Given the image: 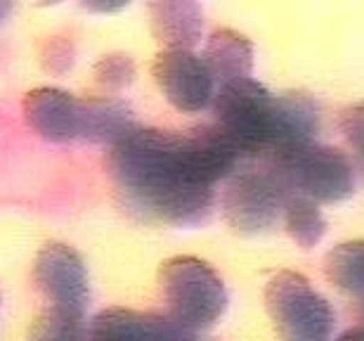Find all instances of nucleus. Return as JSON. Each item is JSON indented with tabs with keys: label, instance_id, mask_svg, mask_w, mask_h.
<instances>
[{
	"label": "nucleus",
	"instance_id": "nucleus-19",
	"mask_svg": "<svg viewBox=\"0 0 364 341\" xmlns=\"http://www.w3.org/2000/svg\"><path fill=\"white\" fill-rule=\"evenodd\" d=\"M341 133H343L346 142L358 152L360 159L364 162V100L348 107L341 114Z\"/></svg>",
	"mask_w": 364,
	"mask_h": 341
},
{
	"label": "nucleus",
	"instance_id": "nucleus-6",
	"mask_svg": "<svg viewBox=\"0 0 364 341\" xmlns=\"http://www.w3.org/2000/svg\"><path fill=\"white\" fill-rule=\"evenodd\" d=\"M223 192V214L232 230L242 235H258L270 230L282 216L289 190L272 169L235 171Z\"/></svg>",
	"mask_w": 364,
	"mask_h": 341
},
{
	"label": "nucleus",
	"instance_id": "nucleus-2",
	"mask_svg": "<svg viewBox=\"0 0 364 341\" xmlns=\"http://www.w3.org/2000/svg\"><path fill=\"white\" fill-rule=\"evenodd\" d=\"M159 287L168 313L192 330H208L228 310V289L206 261L173 256L161 263Z\"/></svg>",
	"mask_w": 364,
	"mask_h": 341
},
{
	"label": "nucleus",
	"instance_id": "nucleus-9",
	"mask_svg": "<svg viewBox=\"0 0 364 341\" xmlns=\"http://www.w3.org/2000/svg\"><path fill=\"white\" fill-rule=\"evenodd\" d=\"M88 341H196V330L182 325L171 313L107 308L90 320Z\"/></svg>",
	"mask_w": 364,
	"mask_h": 341
},
{
	"label": "nucleus",
	"instance_id": "nucleus-3",
	"mask_svg": "<svg viewBox=\"0 0 364 341\" xmlns=\"http://www.w3.org/2000/svg\"><path fill=\"white\" fill-rule=\"evenodd\" d=\"M270 169L284 187L317 204H338L355 192V166L343 152L308 142L270 157Z\"/></svg>",
	"mask_w": 364,
	"mask_h": 341
},
{
	"label": "nucleus",
	"instance_id": "nucleus-7",
	"mask_svg": "<svg viewBox=\"0 0 364 341\" xmlns=\"http://www.w3.org/2000/svg\"><path fill=\"white\" fill-rule=\"evenodd\" d=\"M151 74L166 100L180 112L196 114L213 103L215 78L206 62L192 50H164L151 64Z\"/></svg>",
	"mask_w": 364,
	"mask_h": 341
},
{
	"label": "nucleus",
	"instance_id": "nucleus-8",
	"mask_svg": "<svg viewBox=\"0 0 364 341\" xmlns=\"http://www.w3.org/2000/svg\"><path fill=\"white\" fill-rule=\"evenodd\" d=\"M33 280L53 306L85 310L90 301V278L83 258L69 244H46L36 256Z\"/></svg>",
	"mask_w": 364,
	"mask_h": 341
},
{
	"label": "nucleus",
	"instance_id": "nucleus-18",
	"mask_svg": "<svg viewBox=\"0 0 364 341\" xmlns=\"http://www.w3.org/2000/svg\"><path fill=\"white\" fill-rule=\"evenodd\" d=\"M95 78L107 88H126L135 78V64L128 55H105L95 64Z\"/></svg>",
	"mask_w": 364,
	"mask_h": 341
},
{
	"label": "nucleus",
	"instance_id": "nucleus-21",
	"mask_svg": "<svg viewBox=\"0 0 364 341\" xmlns=\"http://www.w3.org/2000/svg\"><path fill=\"white\" fill-rule=\"evenodd\" d=\"M336 341H364V325H360V327L346 330L343 335H341Z\"/></svg>",
	"mask_w": 364,
	"mask_h": 341
},
{
	"label": "nucleus",
	"instance_id": "nucleus-16",
	"mask_svg": "<svg viewBox=\"0 0 364 341\" xmlns=\"http://www.w3.org/2000/svg\"><path fill=\"white\" fill-rule=\"evenodd\" d=\"M284 226H287L289 237L301 246V249H312L322 242L326 232V221L319 211L317 201H312L303 194L289 192L282 209Z\"/></svg>",
	"mask_w": 364,
	"mask_h": 341
},
{
	"label": "nucleus",
	"instance_id": "nucleus-4",
	"mask_svg": "<svg viewBox=\"0 0 364 341\" xmlns=\"http://www.w3.org/2000/svg\"><path fill=\"white\" fill-rule=\"evenodd\" d=\"M265 310L282 341H329L336 327L331 303L294 271H282L265 285Z\"/></svg>",
	"mask_w": 364,
	"mask_h": 341
},
{
	"label": "nucleus",
	"instance_id": "nucleus-13",
	"mask_svg": "<svg viewBox=\"0 0 364 341\" xmlns=\"http://www.w3.org/2000/svg\"><path fill=\"white\" fill-rule=\"evenodd\" d=\"M201 60L206 62L208 71L220 83L251 76L253 43L232 28H218L208 36Z\"/></svg>",
	"mask_w": 364,
	"mask_h": 341
},
{
	"label": "nucleus",
	"instance_id": "nucleus-23",
	"mask_svg": "<svg viewBox=\"0 0 364 341\" xmlns=\"http://www.w3.org/2000/svg\"><path fill=\"white\" fill-rule=\"evenodd\" d=\"M43 3H60V0H43Z\"/></svg>",
	"mask_w": 364,
	"mask_h": 341
},
{
	"label": "nucleus",
	"instance_id": "nucleus-20",
	"mask_svg": "<svg viewBox=\"0 0 364 341\" xmlns=\"http://www.w3.org/2000/svg\"><path fill=\"white\" fill-rule=\"evenodd\" d=\"M81 3L88 7V10H92V12L109 14V12H119L121 7H126L130 3V0H81Z\"/></svg>",
	"mask_w": 364,
	"mask_h": 341
},
{
	"label": "nucleus",
	"instance_id": "nucleus-5",
	"mask_svg": "<svg viewBox=\"0 0 364 341\" xmlns=\"http://www.w3.org/2000/svg\"><path fill=\"white\" fill-rule=\"evenodd\" d=\"M274 95L251 76L220 83L213 95L215 126L246 157L265 154L270 145Z\"/></svg>",
	"mask_w": 364,
	"mask_h": 341
},
{
	"label": "nucleus",
	"instance_id": "nucleus-22",
	"mask_svg": "<svg viewBox=\"0 0 364 341\" xmlns=\"http://www.w3.org/2000/svg\"><path fill=\"white\" fill-rule=\"evenodd\" d=\"M12 7H14V0H0V21H3L7 14H10Z\"/></svg>",
	"mask_w": 364,
	"mask_h": 341
},
{
	"label": "nucleus",
	"instance_id": "nucleus-17",
	"mask_svg": "<svg viewBox=\"0 0 364 341\" xmlns=\"http://www.w3.org/2000/svg\"><path fill=\"white\" fill-rule=\"evenodd\" d=\"M31 341H88V325L81 310L50 306L33 320Z\"/></svg>",
	"mask_w": 364,
	"mask_h": 341
},
{
	"label": "nucleus",
	"instance_id": "nucleus-10",
	"mask_svg": "<svg viewBox=\"0 0 364 341\" xmlns=\"http://www.w3.org/2000/svg\"><path fill=\"white\" fill-rule=\"evenodd\" d=\"M24 119L36 133L53 142L81 137V100L60 88H36L26 93Z\"/></svg>",
	"mask_w": 364,
	"mask_h": 341
},
{
	"label": "nucleus",
	"instance_id": "nucleus-15",
	"mask_svg": "<svg viewBox=\"0 0 364 341\" xmlns=\"http://www.w3.org/2000/svg\"><path fill=\"white\" fill-rule=\"evenodd\" d=\"M324 278L350 296H364V239L341 242L324 256Z\"/></svg>",
	"mask_w": 364,
	"mask_h": 341
},
{
	"label": "nucleus",
	"instance_id": "nucleus-14",
	"mask_svg": "<svg viewBox=\"0 0 364 341\" xmlns=\"http://www.w3.org/2000/svg\"><path fill=\"white\" fill-rule=\"evenodd\" d=\"M135 128L130 107L114 98L81 100V137L88 142L114 145Z\"/></svg>",
	"mask_w": 364,
	"mask_h": 341
},
{
	"label": "nucleus",
	"instance_id": "nucleus-1",
	"mask_svg": "<svg viewBox=\"0 0 364 341\" xmlns=\"http://www.w3.org/2000/svg\"><path fill=\"white\" fill-rule=\"evenodd\" d=\"M109 166L126 197L159 221L194 228L208 219L213 185L196 169L187 135L135 126L112 145Z\"/></svg>",
	"mask_w": 364,
	"mask_h": 341
},
{
	"label": "nucleus",
	"instance_id": "nucleus-11",
	"mask_svg": "<svg viewBox=\"0 0 364 341\" xmlns=\"http://www.w3.org/2000/svg\"><path fill=\"white\" fill-rule=\"evenodd\" d=\"M319 130V107L305 93H284L274 98L267 157L315 142Z\"/></svg>",
	"mask_w": 364,
	"mask_h": 341
},
{
	"label": "nucleus",
	"instance_id": "nucleus-12",
	"mask_svg": "<svg viewBox=\"0 0 364 341\" xmlns=\"http://www.w3.org/2000/svg\"><path fill=\"white\" fill-rule=\"evenodd\" d=\"M151 31L166 50H192L201 41L203 12L196 0H151Z\"/></svg>",
	"mask_w": 364,
	"mask_h": 341
}]
</instances>
